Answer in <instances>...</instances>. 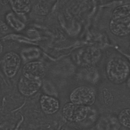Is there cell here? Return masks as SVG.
<instances>
[{
  "label": "cell",
  "instance_id": "obj_13",
  "mask_svg": "<svg viewBox=\"0 0 130 130\" xmlns=\"http://www.w3.org/2000/svg\"><path fill=\"white\" fill-rule=\"evenodd\" d=\"M8 24L16 30H21L25 27V24L18 19L13 13H9L6 16Z\"/></svg>",
  "mask_w": 130,
  "mask_h": 130
},
{
  "label": "cell",
  "instance_id": "obj_7",
  "mask_svg": "<svg viewBox=\"0 0 130 130\" xmlns=\"http://www.w3.org/2000/svg\"><path fill=\"white\" fill-rule=\"evenodd\" d=\"M46 71L45 66L40 61L28 63L22 69L23 76L33 80H41L45 76Z\"/></svg>",
  "mask_w": 130,
  "mask_h": 130
},
{
  "label": "cell",
  "instance_id": "obj_3",
  "mask_svg": "<svg viewBox=\"0 0 130 130\" xmlns=\"http://www.w3.org/2000/svg\"><path fill=\"white\" fill-rule=\"evenodd\" d=\"M101 50L94 46H88L79 49L75 54L76 63L83 67L94 66L100 60Z\"/></svg>",
  "mask_w": 130,
  "mask_h": 130
},
{
  "label": "cell",
  "instance_id": "obj_11",
  "mask_svg": "<svg viewBox=\"0 0 130 130\" xmlns=\"http://www.w3.org/2000/svg\"><path fill=\"white\" fill-rule=\"evenodd\" d=\"M0 2L3 5L9 3L12 9L17 14H25L30 9L29 0H0Z\"/></svg>",
  "mask_w": 130,
  "mask_h": 130
},
{
  "label": "cell",
  "instance_id": "obj_1",
  "mask_svg": "<svg viewBox=\"0 0 130 130\" xmlns=\"http://www.w3.org/2000/svg\"><path fill=\"white\" fill-rule=\"evenodd\" d=\"M109 26L116 36L123 37L130 34V4L121 5L113 10Z\"/></svg>",
  "mask_w": 130,
  "mask_h": 130
},
{
  "label": "cell",
  "instance_id": "obj_6",
  "mask_svg": "<svg viewBox=\"0 0 130 130\" xmlns=\"http://www.w3.org/2000/svg\"><path fill=\"white\" fill-rule=\"evenodd\" d=\"M21 58L18 54L13 51L6 53L2 59V67L5 75L9 77L14 76L21 65Z\"/></svg>",
  "mask_w": 130,
  "mask_h": 130
},
{
  "label": "cell",
  "instance_id": "obj_8",
  "mask_svg": "<svg viewBox=\"0 0 130 130\" xmlns=\"http://www.w3.org/2000/svg\"><path fill=\"white\" fill-rule=\"evenodd\" d=\"M121 127L118 116L112 113L102 115L96 124V130H120Z\"/></svg>",
  "mask_w": 130,
  "mask_h": 130
},
{
  "label": "cell",
  "instance_id": "obj_17",
  "mask_svg": "<svg viewBox=\"0 0 130 130\" xmlns=\"http://www.w3.org/2000/svg\"><path fill=\"white\" fill-rule=\"evenodd\" d=\"M3 50V46L2 44L1 41H0V54L2 53Z\"/></svg>",
  "mask_w": 130,
  "mask_h": 130
},
{
  "label": "cell",
  "instance_id": "obj_9",
  "mask_svg": "<svg viewBox=\"0 0 130 130\" xmlns=\"http://www.w3.org/2000/svg\"><path fill=\"white\" fill-rule=\"evenodd\" d=\"M41 80H33L23 76L19 80L18 89L20 92L26 96H30L36 93L40 88Z\"/></svg>",
  "mask_w": 130,
  "mask_h": 130
},
{
  "label": "cell",
  "instance_id": "obj_18",
  "mask_svg": "<svg viewBox=\"0 0 130 130\" xmlns=\"http://www.w3.org/2000/svg\"><path fill=\"white\" fill-rule=\"evenodd\" d=\"M129 51H130V46L129 47Z\"/></svg>",
  "mask_w": 130,
  "mask_h": 130
},
{
  "label": "cell",
  "instance_id": "obj_16",
  "mask_svg": "<svg viewBox=\"0 0 130 130\" xmlns=\"http://www.w3.org/2000/svg\"><path fill=\"white\" fill-rule=\"evenodd\" d=\"M127 82V86L128 87V88L129 89V90H130V75L129 77H128Z\"/></svg>",
  "mask_w": 130,
  "mask_h": 130
},
{
  "label": "cell",
  "instance_id": "obj_12",
  "mask_svg": "<svg viewBox=\"0 0 130 130\" xmlns=\"http://www.w3.org/2000/svg\"><path fill=\"white\" fill-rule=\"evenodd\" d=\"M84 68L83 79L90 83H96L99 79V74L97 70L93 66Z\"/></svg>",
  "mask_w": 130,
  "mask_h": 130
},
{
  "label": "cell",
  "instance_id": "obj_15",
  "mask_svg": "<svg viewBox=\"0 0 130 130\" xmlns=\"http://www.w3.org/2000/svg\"><path fill=\"white\" fill-rule=\"evenodd\" d=\"M102 97L104 103L106 105H110L113 102V96L109 90L106 88L102 90Z\"/></svg>",
  "mask_w": 130,
  "mask_h": 130
},
{
  "label": "cell",
  "instance_id": "obj_10",
  "mask_svg": "<svg viewBox=\"0 0 130 130\" xmlns=\"http://www.w3.org/2000/svg\"><path fill=\"white\" fill-rule=\"evenodd\" d=\"M40 104L43 111L48 115L56 113L59 108V101L54 97L47 95L42 96Z\"/></svg>",
  "mask_w": 130,
  "mask_h": 130
},
{
  "label": "cell",
  "instance_id": "obj_4",
  "mask_svg": "<svg viewBox=\"0 0 130 130\" xmlns=\"http://www.w3.org/2000/svg\"><path fill=\"white\" fill-rule=\"evenodd\" d=\"M70 100L73 103L90 106L95 101V92L92 88L88 86H80L72 91L70 95Z\"/></svg>",
  "mask_w": 130,
  "mask_h": 130
},
{
  "label": "cell",
  "instance_id": "obj_5",
  "mask_svg": "<svg viewBox=\"0 0 130 130\" xmlns=\"http://www.w3.org/2000/svg\"><path fill=\"white\" fill-rule=\"evenodd\" d=\"M89 107L69 102L64 105L62 114L68 121L80 122L87 118L89 112Z\"/></svg>",
  "mask_w": 130,
  "mask_h": 130
},
{
  "label": "cell",
  "instance_id": "obj_14",
  "mask_svg": "<svg viewBox=\"0 0 130 130\" xmlns=\"http://www.w3.org/2000/svg\"><path fill=\"white\" fill-rule=\"evenodd\" d=\"M118 118L121 126L130 129V108H125L121 110L118 116Z\"/></svg>",
  "mask_w": 130,
  "mask_h": 130
},
{
  "label": "cell",
  "instance_id": "obj_2",
  "mask_svg": "<svg viewBox=\"0 0 130 130\" xmlns=\"http://www.w3.org/2000/svg\"><path fill=\"white\" fill-rule=\"evenodd\" d=\"M106 73L111 83L120 85L126 82L129 77L130 66L125 60L121 58H112L106 64Z\"/></svg>",
  "mask_w": 130,
  "mask_h": 130
}]
</instances>
